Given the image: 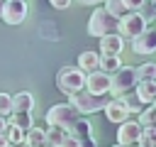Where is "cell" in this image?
Returning a JSON list of instances; mask_svg holds the SVG:
<instances>
[{
	"label": "cell",
	"mask_w": 156,
	"mask_h": 147,
	"mask_svg": "<svg viewBox=\"0 0 156 147\" xmlns=\"http://www.w3.org/2000/svg\"><path fill=\"white\" fill-rule=\"evenodd\" d=\"M85 91L95 93V96H107V91H110V74H105L100 69L88 74L85 76Z\"/></svg>",
	"instance_id": "10"
},
{
	"label": "cell",
	"mask_w": 156,
	"mask_h": 147,
	"mask_svg": "<svg viewBox=\"0 0 156 147\" xmlns=\"http://www.w3.org/2000/svg\"><path fill=\"white\" fill-rule=\"evenodd\" d=\"M141 127H149V125H156V105H144L139 110V120H136Z\"/></svg>",
	"instance_id": "25"
},
{
	"label": "cell",
	"mask_w": 156,
	"mask_h": 147,
	"mask_svg": "<svg viewBox=\"0 0 156 147\" xmlns=\"http://www.w3.org/2000/svg\"><path fill=\"white\" fill-rule=\"evenodd\" d=\"M139 145H141V147H156V125L141 127V135H139Z\"/></svg>",
	"instance_id": "26"
},
{
	"label": "cell",
	"mask_w": 156,
	"mask_h": 147,
	"mask_svg": "<svg viewBox=\"0 0 156 147\" xmlns=\"http://www.w3.org/2000/svg\"><path fill=\"white\" fill-rule=\"evenodd\" d=\"M44 135H46V142L49 145H54V147H58L61 142H63V137L68 135L63 127H56V125H49L46 130H44Z\"/></svg>",
	"instance_id": "23"
},
{
	"label": "cell",
	"mask_w": 156,
	"mask_h": 147,
	"mask_svg": "<svg viewBox=\"0 0 156 147\" xmlns=\"http://www.w3.org/2000/svg\"><path fill=\"white\" fill-rule=\"evenodd\" d=\"M5 123H10V125H15V127H20V130H29L32 125H34V120H32V113H10L7 118H5Z\"/></svg>",
	"instance_id": "16"
},
{
	"label": "cell",
	"mask_w": 156,
	"mask_h": 147,
	"mask_svg": "<svg viewBox=\"0 0 156 147\" xmlns=\"http://www.w3.org/2000/svg\"><path fill=\"white\" fill-rule=\"evenodd\" d=\"M132 51L139 54V56L154 54L156 51V27H146L141 34H136L132 39Z\"/></svg>",
	"instance_id": "9"
},
{
	"label": "cell",
	"mask_w": 156,
	"mask_h": 147,
	"mask_svg": "<svg viewBox=\"0 0 156 147\" xmlns=\"http://www.w3.org/2000/svg\"><path fill=\"white\" fill-rule=\"evenodd\" d=\"M83 115L71 105V103H56V105H51L49 110H46V123L49 125H56V127H63L66 132L80 120Z\"/></svg>",
	"instance_id": "1"
},
{
	"label": "cell",
	"mask_w": 156,
	"mask_h": 147,
	"mask_svg": "<svg viewBox=\"0 0 156 147\" xmlns=\"http://www.w3.org/2000/svg\"><path fill=\"white\" fill-rule=\"evenodd\" d=\"M102 113H105V118H107V123H124V120H129V113H127V108L115 98V100H107L105 103V108H102Z\"/></svg>",
	"instance_id": "12"
},
{
	"label": "cell",
	"mask_w": 156,
	"mask_h": 147,
	"mask_svg": "<svg viewBox=\"0 0 156 147\" xmlns=\"http://www.w3.org/2000/svg\"><path fill=\"white\" fill-rule=\"evenodd\" d=\"M134 71H136V81H156V64L154 61H144Z\"/></svg>",
	"instance_id": "22"
},
{
	"label": "cell",
	"mask_w": 156,
	"mask_h": 147,
	"mask_svg": "<svg viewBox=\"0 0 156 147\" xmlns=\"http://www.w3.org/2000/svg\"><path fill=\"white\" fill-rule=\"evenodd\" d=\"M0 147H10V145H7V140H5V135H2V132H0Z\"/></svg>",
	"instance_id": "33"
},
{
	"label": "cell",
	"mask_w": 156,
	"mask_h": 147,
	"mask_svg": "<svg viewBox=\"0 0 156 147\" xmlns=\"http://www.w3.org/2000/svg\"><path fill=\"white\" fill-rule=\"evenodd\" d=\"M139 135H141V125L136 120H124L117 127V145L134 147V145H139Z\"/></svg>",
	"instance_id": "8"
},
{
	"label": "cell",
	"mask_w": 156,
	"mask_h": 147,
	"mask_svg": "<svg viewBox=\"0 0 156 147\" xmlns=\"http://www.w3.org/2000/svg\"><path fill=\"white\" fill-rule=\"evenodd\" d=\"M12 113V103H10V96L7 93H0V115L7 118Z\"/></svg>",
	"instance_id": "28"
},
{
	"label": "cell",
	"mask_w": 156,
	"mask_h": 147,
	"mask_svg": "<svg viewBox=\"0 0 156 147\" xmlns=\"http://www.w3.org/2000/svg\"><path fill=\"white\" fill-rule=\"evenodd\" d=\"M2 2H5V0H0V15H2Z\"/></svg>",
	"instance_id": "36"
},
{
	"label": "cell",
	"mask_w": 156,
	"mask_h": 147,
	"mask_svg": "<svg viewBox=\"0 0 156 147\" xmlns=\"http://www.w3.org/2000/svg\"><path fill=\"white\" fill-rule=\"evenodd\" d=\"M10 103H12V113H32V108H34V98H32L29 91H22V93L12 96Z\"/></svg>",
	"instance_id": "14"
},
{
	"label": "cell",
	"mask_w": 156,
	"mask_h": 147,
	"mask_svg": "<svg viewBox=\"0 0 156 147\" xmlns=\"http://www.w3.org/2000/svg\"><path fill=\"white\" fill-rule=\"evenodd\" d=\"M49 2H51L56 10H66V7H71V2H73V0H49Z\"/></svg>",
	"instance_id": "30"
},
{
	"label": "cell",
	"mask_w": 156,
	"mask_h": 147,
	"mask_svg": "<svg viewBox=\"0 0 156 147\" xmlns=\"http://www.w3.org/2000/svg\"><path fill=\"white\" fill-rule=\"evenodd\" d=\"M122 2H124V7L129 12H139V7L144 5V0H122Z\"/></svg>",
	"instance_id": "29"
},
{
	"label": "cell",
	"mask_w": 156,
	"mask_h": 147,
	"mask_svg": "<svg viewBox=\"0 0 156 147\" xmlns=\"http://www.w3.org/2000/svg\"><path fill=\"white\" fill-rule=\"evenodd\" d=\"M2 135H5V140H7L10 147H12V145H24V130H20V127H15V125H10V123H5Z\"/></svg>",
	"instance_id": "18"
},
{
	"label": "cell",
	"mask_w": 156,
	"mask_h": 147,
	"mask_svg": "<svg viewBox=\"0 0 156 147\" xmlns=\"http://www.w3.org/2000/svg\"><path fill=\"white\" fill-rule=\"evenodd\" d=\"M134 86H136V71H134V66H119L115 74H110V93L115 98L134 91Z\"/></svg>",
	"instance_id": "3"
},
{
	"label": "cell",
	"mask_w": 156,
	"mask_h": 147,
	"mask_svg": "<svg viewBox=\"0 0 156 147\" xmlns=\"http://www.w3.org/2000/svg\"><path fill=\"white\" fill-rule=\"evenodd\" d=\"M139 15L144 17V22H146V24H151V22L156 20V2H151V0H144V5L139 7Z\"/></svg>",
	"instance_id": "27"
},
{
	"label": "cell",
	"mask_w": 156,
	"mask_h": 147,
	"mask_svg": "<svg viewBox=\"0 0 156 147\" xmlns=\"http://www.w3.org/2000/svg\"><path fill=\"white\" fill-rule=\"evenodd\" d=\"M119 66H122L119 56H102V54H100V61H98V69H100V71H105V74H115Z\"/></svg>",
	"instance_id": "24"
},
{
	"label": "cell",
	"mask_w": 156,
	"mask_h": 147,
	"mask_svg": "<svg viewBox=\"0 0 156 147\" xmlns=\"http://www.w3.org/2000/svg\"><path fill=\"white\" fill-rule=\"evenodd\" d=\"M151 2H156V0H151Z\"/></svg>",
	"instance_id": "41"
},
{
	"label": "cell",
	"mask_w": 156,
	"mask_h": 147,
	"mask_svg": "<svg viewBox=\"0 0 156 147\" xmlns=\"http://www.w3.org/2000/svg\"><path fill=\"white\" fill-rule=\"evenodd\" d=\"M102 7H105V12H107L112 20H122V17L129 12V10L124 7V2H122V0H105V5H102Z\"/></svg>",
	"instance_id": "20"
},
{
	"label": "cell",
	"mask_w": 156,
	"mask_h": 147,
	"mask_svg": "<svg viewBox=\"0 0 156 147\" xmlns=\"http://www.w3.org/2000/svg\"><path fill=\"white\" fill-rule=\"evenodd\" d=\"M2 130H5V118L0 115V132H2Z\"/></svg>",
	"instance_id": "34"
},
{
	"label": "cell",
	"mask_w": 156,
	"mask_h": 147,
	"mask_svg": "<svg viewBox=\"0 0 156 147\" xmlns=\"http://www.w3.org/2000/svg\"><path fill=\"white\" fill-rule=\"evenodd\" d=\"M27 17V2L24 0H5L2 2V15L0 20L7 24H22Z\"/></svg>",
	"instance_id": "7"
},
{
	"label": "cell",
	"mask_w": 156,
	"mask_h": 147,
	"mask_svg": "<svg viewBox=\"0 0 156 147\" xmlns=\"http://www.w3.org/2000/svg\"><path fill=\"white\" fill-rule=\"evenodd\" d=\"M68 135H71V137H76L78 142H80V140H90V137H93L90 123H88L85 118H80V120H78V123H76V125H73V127L68 130Z\"/></svg>",
	"instance_id": "17"
},
{
	"label": "cell",
	"mask_w": 156,
	"mask_h": 147,
	"mask_svg": "<svg viewBox=\"0 0 156 147\" xmlns=\"http://www.w3.org/2000/svg\"><path fill=\"white\" fill-rule=\"evenodd\" d=\"M122 49H124V39L117 32H110V34L100 37V54L102 56H119Z\"/></svg>",
	"instance_id": "11"
},
{
	"label": "cell",
	"mask_w": 156,
	"mask_h": 147,
	"mask_svg": "<svg viewBox=\"0 0 156 147\" xmlns=\"http://www.w3.org/2000/svg\"><path fill=\"white\" fill-rule=\"evenodd\" d=\"M117 27V20H112L107 12H105V7H95L93 10V15H90V20H88V34L90 37H105V34H110L112 29Z\"/></svg>",
	"instance_id": "5"
},
{
	"label": "cell",
	"mask_w": 156,
	"mask_h": 147,
	"mask_svg": "<svg viewBox=\"0 0 156 147\" xmlns=\"http://www.w3.org/2000/svg\"><path fill=\"white\" fill-rule=\"evenodd\" d=\"M134 93H136V98H139L144 105H151L154 98H156V83H154V81H136Z\"/></svg>",
	"instance_id": "13"
},
{
	"label": "cell",
	"mask_w": 156,
	"mask_h": 147,
	"mask_svg": "<svg viewBox=\"0 0 156 147\" xmlns=\"http://www.w3.org/2000/svg\"><path fill=\"white\" fill-rule=\"evenodd\" d=\"M151 105H156V98H154V103H151Z\"/></svg>",
	"instance_id": "38"
},
{
	"label": "cell",
	"mask_w": 156,
	"mask_h": 147,
	"mask_svg": "<svg viewBox=\"0 0 156 147\" xmlns=\"http://www.w3.org/2000/svg\"><path fill=\"white\" fill-rule=\"evenodd\" d=\"M134 147H141V145H134Z\"/></svg>",
	"instance_id": "40"
},
{
	"label": "cell",
	"mask_w": 156,
	"mask_h": 147,
	"mask_svg": "<svg viewBox=\"0 0 156 147\" xmlns=\"http://www.w3.org/2000/svg\"><path fill=\"white\" fill-rule=\"evenodd\" d=\"M112 147H122V145H112Z\"/></svg>",
	"instance_id": "39"
},
{
	"label": "cell",
	"mask_w": 156,
	"mask_h": 147,
	"mask_svg": "<svg viewBox=\"0 0 156 147\" xmlns=\"http://www.w3.org/2000/svg\"><path fill=\"white\" fill-rule=\"evenodd\" d=\"M39 147H54V145H49V142H46V140H44V142H41V145H39Z\"/></svg>",
	"instance_id": "35"
},
{
	"label": "cell",
	"mask_w": 156,
	"mask_h": 147,
	"mask_svg": "<svg viewBox=\"0 0 156 147\" xmlns=\"http://www.w3.org/2000/svg\"><path fill=\"white\" fill-rule=\"evenodd\" d=\"M58 147H78V140H76V137H71V135H66V137H63V142H61Z\"/></svg>",
	"instance_id": "31"
},
{
	"label": "cell",
	"mask_w": 156,
	"mask_h": 147,
	"mask_svg": "<svg viewBox=\"0 0 156 147\" xmlns=\"http://www.w3.org/2000/svg\"><path fill=\"white\" fill-rule=\"evenodd\" d=\"M115 29H117V34L122 39H134L136 34H141L146 29V22H144V17L139 12H127L122 20H117V27Z\"/></svg>",
	"instance_id": "6"
},
{
	"label": "cell",
	"mask_w": 156,
	"mask_h": 147,
	"mask_svg": "<svg viewBox=\"0 0 156 147\" xmlns=\"http://www.w3.org/2000/svg\"><path fill=\"white\" fill-rule=\"evenodd\" d=\"M56 86H58L61 93L73 96V93H78V91L85 88V74L78 66H63L58 71V76H56Z\"/></svg>",
	"instance_id": "2"
},
{
	"label": "cell",
	"mask_w": 156,
	"mask_h": 147,
	"mask_svg": "<svg viewBox=\"0 0 156 147\" xmlns=\"http://www.w3.org/2000/svg\"><path fill=\"white\" fill-rule=\"evenodd\" d=\"M98 61H100V54H95V51H83V54L78 56V69L88 76V74L98 71Z\"/></svg>",
	"instance_id": "15"
},
{
	"label": "cell",
	"mask_w": 156,
	"mask_h": 147,
	"mask_svg": "<svg viewBox=\"0 0 156 147\" xmlns=\"http://www.w3.org/2000/svg\"><path fill=\"white\" fill-rule=\"evenodd\" d=\"M12 147H27V145H12Z\"/></svg>",
	"instance_id": "37"
},
{
	"label": "cell",
	"mask_w": 156,
	"mask_h": 147,
	"mask_svg": "<svg viewBox=\"0 0 156 147\" xmlns=\"http://www.w3.org/2000/svg\"><path fill=\"white\" fill-rule=\"evenodd\" d=\"M117 100H119V103H122V105L127 108V113H139V110L144 108V103H141V100L136 98V93H134V91H129V93L119 96Z\"/></svg>",
	"instance_id": "21"
},
{
	"label": "cell",
	"mask_w": 156,
	"mask_h": 147,
	"mask_svg": "<svg viewBox=\"0 0 156 147\" xmlns=\"http://www.w3.org/2000/svg\"><path fill=\"white\" fill-rule=\"evenodd\" d=\"M154 83H156V81H154Z\"/></svg>",
	"instance_id": "42"
},
{
	"label": "cell",
	"mask_w": 156,
	"mask_h": 147,
	"mask_svg": "<svg viewBox=\"0 0 156 147\" xmlns=\"http://www.w3.org/2000/svg\"><path fill=\"white\" fill-rule=\"evenodd\" d=\"M44 140H46V135H44V127H37V125H32V127L24 132V145H27V147H39Z\"/></svg>",
	"instance_id": "19"
},
{
	"label": "cell",
	"mask_w": 156,
	"mask_h": 147,
	"mask_svg": "<svg viewBox=\"0 0 156 147\" xmlns=\"http://www.w3.org/2000/svg\"><path fill=\"white\" fill-rule=\"evenodd\" d=\"M68 103L80 113V115H90V113H98V110H102L105 108V103H107V98L105 96H95V93H88L85 88L83 91H78V93H73V96H68Z\"/></svg>",
	"instance_id": "4"
},
{
	"label": "cell",
	"mask_w": 156,
	"mask_h": 147,
	"mask_svg": "<svg viewBox=\"0 0 156 147\" xmlns=\"http://www.w3.org/2000/svg\"><path fill=\"white\" fill-rule=\"evenodd\" d=\"M78 5H102L105 0H76Z\"/></svg>",
	"instance_id": "32"
}]
</instances>
